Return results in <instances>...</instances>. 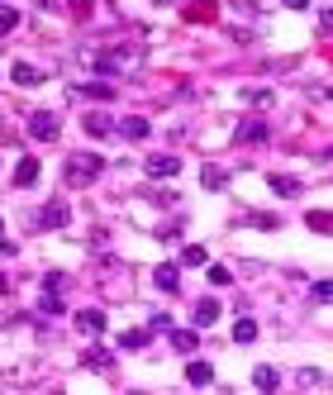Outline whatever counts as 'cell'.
Wrapping results in <instances>:
<instances>
[{
	"label": "cell",
	"instance_id": "obj_1",
	"mask_svg": "<svg viewBox=\"0 0 333 395\" xmlns=\"http://www.w3.org/2000/svg\"><path fill=\"white\" fill-rule=\"evenodd\" d=\"M101 172H105V157H96V153H72V157L62 162V177H67V186H91Z\"/></svg>",
	"mask_w": 333,
	"mask_h": 395
},
{
	"label": "cell",
	"instance_id": "obj_2",
	"mask_svg": "<svg viewBox=\"0 0 333 395\" xmlns=\"http://www.w3.org/2000/svg\"><path fill=\"white\" fill-rule=\"evenodd\" d=\"M91 62H96L105 77H119V72H138V67H143V53L124 43V48H110V53H91Z\"/></svg>",
	"mask_w": 333,
	"mask_h": 395
},
{
	"label": "cell",
	"instance_id": "obj_3",
	"mask_svg": "<svg viewBox=\"0 0 333 395\" xmlns=\"http://www.w3.org/2000/svg\"><path fill=\"white\" fill-rule=\"evenodd\" d=\"M29 133H34L38 143H53V138L62 133V124H57V114H48V110H38V114H29Z\"/></svg>",
	"mask_w": 333,
	"mask_h": 395
},
{
	"label": "cell",
	"instance_id": "obj_4",
	"mask_svg": "<svg viewBox=\"0 0 333 395\" xmlns=\"http://www.w3.org/2000/svg\"><path fill=\"white\" fill-rule=\"evenodd\" d=\"M67 219H72V209H67L62 200H53V205H48L43 214H29V224H34V229H62Z\"/></svg>",
	"mask_w": 333,
	"mask_h": 395
},
{
	"label": "cell",
	"instance_id": "obj_5",
	"mask_svg": "<svg viewBox=\"0 0 333 395\" xmlns=\"http://www.w3.org/2000/svg\"><path fill=\"white\" fill-rule=\"evenodd\" d=\"M176 172H181V157H172V153H157V157H148V177L167 181V177H176Z\"/></svg>",
	"mask_w": 333,
	"mask_h": 395
},
{
	"label": "cell",
	"instance_id": "obj_6",
	"mask_svg": "<svg viewBox=\"0 0 333 395\" xmlns=\"http://www.w3.org/2000/svg\"><path fill=\"white\" fill-rule=\"evenodd\" d=\"M38 177H43V162H38V157H24V162L14 167V186H19V191H24V186H34Z\"/></svg>",
	"mask_w": 333,
	"mask_h": 395
},
{
	"label": "cell",
	"instance_id": "obj_7",
	"mask_svg": "<svg viewBox=\"0 0 333 395\" xmlns=\"http://www.w3.org/2000/svg\"><path fill=\"white\" fill-rule=\"evenodd\" d=\"M152 281H157L162 291H181V267H172V262H162V267L152 272Z\"/></svg>",
	"mask_w": 333,
	"mask_h": 395
},
{
	"label": "cell",
	"instance_id": "obj_8",
	"mask_svg": "<svg viewBox=\"0 0 333 395\" xmlns=\"http://www.w3.org/2000/svg\"><path fill=\"white\" fill-rule=\"evenodd\" d=\"M10 77H14V86H38V81H43V72H38L34 62H14Z\"/></svg>",
	"mask_w": 333,
	"mask_h": 395
},
{
	"label": "cell",
	"instance_id": "obj_9",
	"mask_svg": "<svg viewBox=\"0 0 333 395\" xmlns=\"http://www.w3.org/2000/svg\"><path fill=\"white\" fill-rule=\"evenodd\" d=\"M262 138H267V124L262 119H243L238 124V143H262Z\"/></svg>",
	"mask_w": 333,
	"mask_h": 395
},
{
	"label": "cell",
	"instance_id": "obj_10",
	"mask_svg": "<svg viewBox=\"0 0 333 395\" xmlns=\"http://www.w3.org/2000/svg\"><path fill=\"white\" fill-rule=\"evenodd\" d=\"M77 329H81V333H105V314H101V309H81V314H77Z\"/></svg>",
	"mask_w": 333,
	"mask_h": 395
},
{
	"label": "cell",
	"instance_id": "obj_11",
	"mask_svg": "<svg viewBox=\"0 0 333 395\" xmlns=\"http://www.w3.org/2000/svg\"><path fill=\"white\" fill-rule=\"evenodd\" d=\"M86 133H91V138H110L114 119H110V114H86Z\"/></svg>",
	"mask_w": 333,
	"mask_h": 395
},
{
	"label": "cell",
	"instance_id": "obj_12",
	"mask_svg": "<svg viewBox=\"0 0 333 395\" xmlns=\"http://www.w3.org/2000/svg\"><path fill=\"white\" fill-rule=\"evenodd\" d=\"M186 381H191V386H210V381H215V367H210V362H191V367H186Z\"/></svg>",
	"mask_w": 333,
	"mask_h": 395
},
{
	"label": "cell",
	"instance_id": "obj_13",
	"mask_svg": "<svg viewBox=\"0 0 333 395\" xmlns=\"http://www.w3.org/2000/svg\"><path fill=\"white\" fill-rule=\"evenodd\" d=\"M119 133H124V138H133V143H138V138H148V119H138V114H129V119H124V124H119Z\"/></svg>",
	"mask_w": 333,
	"mask_h": 395
},
{
	"label": "cell",
	"instance_id": "obj_14",
	"mask_svg": "<svg viewBox=\"0 0 333 395\" xmlns=\"http://www.w3.org/2000/svg\"><path fill=\"white\" fill-rule=\"evenodd\" d=\"M172 348H176V353H196V348H200L196 329H176V333H172Z\"/></svg>",
	"mask_w": 333,
	"mask_h": 395
},
{
	"label": "cell",
	"instance_id": "obj_15",
	"mask_svg": "<svg viewBox=\"0 0 333 395\" xmlns=\"http://www.w3.org/2000/svg\"><path fill=\"white\" fill-rule=\"evenodd\" d=\"M77 96H86V100H110L114 86H110V81H86V86H77Z\"/></svg>",
	"mask_w": 333,
	"mask_h": 395
},
{
	"label": "cell",
	"instance_id": "obj_16",
	"mask_svg": "<svg viewBox=\"0 0 333 395\" xmlns=\"http://www.w3.org/2000/svg\"><path fill=\"white\" fill-rule=\"evenodd\" d=\"M215 319H219V305H215V300H200V305H196V324H200V329H210Z\"/></svg>",
	"mask_w": 333,
	"mask_h": 395
},
{
	"label": "cell",
	"instance_id": "obj_17",
	"mask_svg": "<svg viewBox=\"0 0 333 395\" xmlns=\"http://www.w3.org/2000/svg\"><path fill=\"white\" fill-rule=\"evenodd\" d=\"M271 191L276 196H300V177H271Z\"/></svg>",
	"mask_w": 333,
	"mask_h": 395
},
{
	"label": "cell",
	"instance_id": "obj_18",
	"mask_svg": "<svg viewBox=\"0 0 333 395\" xmlns=\"http://www.w3.org/2000/svg\"><path fill=\"white\" fill-rule=\"evenodd\" d=\"M233 338H238V343H252V338H257V319H238V324H233Z\"/></svg>",
	"mask_w": 333,
	"mask_h": 395
},
{
	"label": "cell",
	"instance_id": "obj_19",
	"mask_svg": "<svg viewBox=\"0 0 333 395\" xmlns=\"http://www.w3.org/2000/svg\"><path fill=\"white\" fill-rule=\"evenodd\" d=\"M143 343H148V329H129V333L119 338V348H129V353H138Z\"/></svg>",
	"mask_w": 333,
	"mask_h": 395
},
{
	"label": "cell",
	"instance_id": "obj_20",
	"mask_svg": "<svg viewBox=\"0 0 333 395\" xmlns=\"http://www.w3.org/2000/svg\"><path fill=\"white\" fill-rule=\"evenodd\" d=\"M14 24H19V10H14V5H0V38H5Z\"/></svg>",
	"mask_w": 333,
	"mask_h": 395
},
{
	"label": "cell",
	"instance_id": "obj_21",
	"mask_svg": "<svg viewBox=\"0 0 333 395\" xmlns=\"http://www.w3.org/2000/svg\"><path fill=\"white\" fill-rule=\"evenodd\" d=\"M110 362H114V357L105 353V348H91V353H86V367H96V372H105Z\"/></svg>",
	"mask_w": 333,
	"mask_h": 395
},
{
	"label": "cell",
	"instance_id": "obj_22",
	"mask_svg": "<svg viewBox=\"0 0 333 395\" xmlns=\"http://www.w3.org/2000/svg\"><path fill=\"white\" fill-rule=\"evenodd\" d=\"M200 186H205V191H219V186H224V172H219V167H205V172H200Z\"/></svg>",
	"mask_w": 333,
	"mask_h": 395
},
{
	"label": "cell",
	"instance_id": "obj_23",
	"mask_svg": "<svg viewBox=\"0 0 333 395\" xmlns=\"http://www.w3.org/2000/svg\"><path fill=\"white\" fill-rule=\"evenodd\" d=\"M252 381H257L262 391H276V372H271V367H257V372H252Z\"/></svg>",
	"mask_w": 333,
	"mask_h": 395
},
{
	"label": "cell",
	"instance_id": "obj_24",
	"mask_svg": "<svg viewBox=\"0 0 333 395\" xmlns=\"http://www.w3.org/2000/svg\"><path fill=\"white\" fill-rule=\"evenodd\" d=\"M181 262H186V267H205V248H196V243H191V248L181 253Z\"/></svg>",
	"mask_w": 333,
	"mask_h": 395
},
{
	"label": "cell",
	"instance_id": "obj_25",
	"mask_svg": "<svg viewBox=\"0 0 333 395\" xmlns=\"http://www.w3.org/2000/svg\"><path fill=\"white\" fill-rule=\"evenodd\" d=\"M228 281H233L228 267H210V286H228Z\"/></svg>",
	"mask_w": 333,
	"mask_h": 395
},
{
	"label": "cell",
	"instance_id": "obj_26",
	"mask_svg": "<svg viewBox=\"0 0 333 395\" xmlns=\"http://www.w3.org/2000/svg\"><path fill=\"white\" fill-rule=\"evenodd\" d=\"M310 229H315V233H329V214L315 209V214H310Z\"/></svg>",
	"mask_w": 333,
	"mask_h": 395
},
{
	"label": "cell",
	"instance_id": "obj_27",
	"mask_svg": "<svg viewBox=\"0 0 333 395\" xmlns=\"http://www.w3.org/2000/svg\"><path fill=\"white\" fill-rule=\"evenodd\" d=\"M286 5H291V10H305V5H310V0H286Z\"/></svg>",
	"mask_w": 333,
	"mask_h": 395
},
{
	"label": "cell",
	"instance_id": "obj_28",
	"mask_svg": "<svg viewBox=\"0 0 333 395\" xmlns=\"http://www.w3.org/2000/svg\"><path fill=\"white\" fill-rule=\"evenodd\" d=\"M5 291H10V277H5V272H0V296H5Z\"/></svg>",
	"mask_w": 333,
	"mask_h": 395
},
{
	"label": "cell",
	"instance_id": "obj_29",
	"mask_svg": "<svg viewBox=\"0 0 333 395\" xmlns=\"http://www.w3.org/2000/svg\"><path fill=\"white\" fill-rule=\"evenodd\" d=\"M0 233H5V224H0Z\"/></svg>",
	"mask_w": 333,
	"mask_h": 395
}]
</instances>
